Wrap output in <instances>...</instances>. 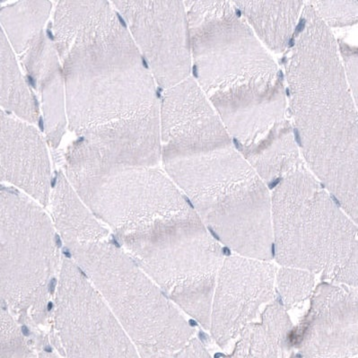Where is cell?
Here are the masks:
<instances>
[{
	"label": "cell",
	"instance_id": "cell-26",
	"mask_svg": "<svg viewBox=\"0 0 358 358\" xmlns=\"http://www.w3.org/2000/svg\"><path fill=\"white\" fill-rule=\"evenodd\" d=\"M38 352H39L40 358H60L58 354L46 350V346H44V348L42 347V348H40L39 350H38Z\"/></svg>",
	"mask_w": 358,
	"mask_h": 358
},
{
	"label": "cell",
	"instance_id": "cell-24",
	"mask_svg": "<svg viewBox=\"0 0 358 358\" xmlns=\"http://www.w3.org/2000/svg\"><path fill=\"white\" fill-rule=\"evenodd\" d=\"M342 66L355 102L358 106V53L356 47L337 40Z\"/></svg>",
	"mask_w": 358,
	"mask_h": 358
},
{
	"label": "cell",
	"instance_id": "cell-18",
	"mask_svg": "<svg viewBox=\"0 0 358 358\" xmlns=\"http://www.w3.org/2000/svg\"><path fill=\"white\" fill-rule=\"evenodd\" d=\"M292 331L287 310L275 300L237 338L230 358H285Z\"/></svg>",
	"mask_w": 358,
	"mask_h": 358
},
{
	"label": "cell",
	"instance_id": "cell-2",
	"mask_svg": "<svg viewBox=\"0 0 358 358\" xmlns=\"http://www.w3.org/2000/svg\"><path fill=\"white\" fill-rule=\"evenodd\" d=\"M194 79L246 160L292 131L273 57L233 1H185Z\"/></svg>",
	"mask_w": 358,
	"mask_h": 358
},
{
	"label": "cell",
	"instance_id": "cell-17",
	"mask_svg": "<svg viewBox=\"0 0 358 358\" xmlns=\"http://www.w3.org/2000/svg\"><path fill=\"white\" fill-rule=\"evenodd\" d=\"M233 3L263 45L275 53L289 48L305 2L243 0Z\"/></svg>",
	"mask_w": 358,
	"mask_h": 358
},
{
	"label": "cell",
	"instance_id": "cell-8",
	"mask_svg": "<svg viewBox=\"0 0 358 358\" xmlns=\"http://www.w3.org/2000/svg\"><path fill=\"white\" fill-rule=\"evenodd\" d=\"M66 247L136 346L174 351L195 337L179 307L110 236Z\"/></svg>",
	"mask_w": 358,
	"mask_h": 358
},
{
	"label": "cell",
	"instance_id": "cell-23",
	"mask_svg": "<svg viewBox=\"0 0 358 358\" xmlns=\"http://www.w3.org/2000/svg\"><path fill=\"white\" fill-rule=\"evenodd\" d=\"M308 2L329 29L334 27H351L357 23V1L313 0Z\"/></svg>",
	"mask_w": 358,
	"mask_h": 358
},
{
	"label": "cell",
	"instance_id": "cell-6",
	"mask_svg": "<svg viewBox=\"0 0 358 358\" xmlns=\"http://www.w3.org/2000/svg\"><path fill=\"white\" fill-rule=\"evenodd\" d=\"M273 258L329 283L357 288V224L303 164L274 187Z\"/></svg>",
	"mask_w": 358,
	"mask_h": 358
},
{
	"label": "cell",
	"instance_id": "cell-27",
	"mask_svg": "<svg viewBox=\"0 0 358 358\" xmlns=\"http://www.w3.org/2000/svg\"><path fill=\"white\" fill-rule=\"evenodd\" d=\"M291 358H301V357H297L296 355H293V356L291 357Z\"/></svg>",
	"mask_w": 358,
	"mask_h": 358
},
{
	"label": "cell",
	"instance_id": "cell-22",
	"mask_svg": "<svg viewBox=\"0 0 358 358\" xmlns=\"http://www.w3.org/2000/svg\"><path fill=\"white\" fill-rule=\"evenodd\" d=\"M0 358H40L36 343L27 338L21 325L1 302Z\"/></svg>",
	"mask_w": 358,
	"mask_h": 358
},
{
	"label": "cell",
	"instance_id": "cell-21",
	"mask_svg": "<svg viewBox=\"0 0 358 358\" xmlns=\"http://www.w3.org/2000/svg\"><path fill=\"white\" fill-rule=\"evenodd\" d=\"M315 275L303 269L281 267L275 271V289L280 302L287 310L306 302L312 296Z\"/></svg>",
	"mask_w": 358,
	"mask_h": 358
},
{
	"label": "cell",
	"instance_id": "cell-11",
	"mask_svg": "<svg viewBox=\"0 0 358 358\" xmlns=\"http://www.w3.org/2000/svg\"><path fill=\"white\" fill-rule=\"evenodd\" d=\"M275 271L271 261L238 255L224 259L215 280L208 329L221 348L237 340L275 301Z\"/></svg>",
	"mask_w": 358,
	"mask_h": 358
},
{
	"label": "cell",
	"instance_id": "cell-16",
	"mask_svg": "<svg viewBox=\"0 0 358 358\" xmlns=\"http://www.w3.org/2000/svg\"><path fill=\"white\" fill-rule=\"evenodd\" d=\"M48 207L57 233L66 246L110 236L109 229L84 203L62 171L52 186Z\"/></svg>",
	"mask_w": 358,
	"mask_h": 358
},
{
	"label": "cell",
	"instance_id": "cell-5",
	"mask_svg": "<svg viewBox=\"0 0 358 358\" xmlns=\"http://www.w3.org/2000/svg\"><path fill=\"white\" fill-rule=\"evenodd\" d=\"M161 162L218 242L241 256L273 258L271 192L234 145Z\"/></svg>",
	"mask_w": 358,
	"mask_h": 358
},
{
	"label": "cell",
	"instance_id": "cell-3",
	"mask_svg": "<svg viewBox=\"0 0 358 358\" xmlns=\"http://www.w3.org/2000/svg\"><path fill=\"white\" fill-rule=\"evenodd\" d=\"M285 68L288 110L303 160L357 224V104L345 75L337 39L308 1Z\"/></svg>",
	"mask_w": 358,
	"mask_h": 358
},
{
	"label": "cell",
	"instance_id": "cell-25",
	"mask_svg": "<svg viewBox=\"0 0 358 358\" xmlns=\"http://www.w3.org/2000/svg\"><path fill=\"white\" fill-rule=\"evenodd\" d=\"M138 350L141 358H211L203 345L195 337L185 346L174 351L152 350L142 348H138Z\"/></svg>",
	"mask_w": 358,
	"mask_h": 358
},
{
	"label": "cell",
	"instance_id": "cell-1",
	"mask_svg": "<svg viewBox=\"0 0 358 358\" xmlns=\"http://www.w3.org/2000/svg\"><path fill=\"white\" fill-rule=\"evenodd\" d=\"M52 30L77 141L113 163L158 166L157 83L112 2L59 1Z\"/></svg>",
	"mask_w": 358,
	"mask_h": 358
},
{
	"label": "cell",
	"instance_id": "cell-20",
	"mask_svg": "<svg viewBox=\"0 0 358 358\" xmlns=\"http://www.w3.org/2000/svg\"><path fill=\"white\" fill-rule=\"evenodd\" d=\"M52 10L50 1H19L0 8V27L15 55L31 37L44 30Z\"/></svg>",
	"mask_w": 358,
	"mask_h": 358
},
{
	"label": "cell",
	"instance_id": "cell-4",
	"mask_svg": "<svg viewBox=\"0 0 358 358\" xmlns=\"http://www.w3.org/2000/svg\"><path fill=\"white\" fill-rule=\"evenodd\" d=\"M113 234L170 300L208 331L224 251L173 180H164Z\"/></svg>",
	"mask_w": 358,
	"mask_h": 358
},
{
	"label": "cell",
	"instance_id": "cell-12",
	"mask_svg": "<svg viewBox=\"0 0 358 358\" xmlns=\"http://www.w3.org/2000/svg\"><path fill=\"white\" fill-rule=\"evenodd\" d=\"M161 161L234 145L223 122L193 78L164 90L160 101Z\"/></svg>",
	"mask_w": 358,
	"mask_h": 358
},
{
	"label": "cell",
	"instance_id": "cell-19",
	"mask_svg": "<svg viewBox=\"0 0 358 358\" xmlns=\"http://www.w3.org/2000/svg\"><path fill=\"white\" fill-rule=\"evenodd\" d=\"M29 85L19 68L17 55L0 27V108L34 124L40 113Z\"/></svg>",
	"mask_w": 358,
	"mask_h": 358
},
{
	"label": "cell",
	"instance_id": "cell-9",
	"mask_svg": "<svg viewBox=\"0 0 358 358\" xmlns=\"http://www.w3.org/2000/svg\"><path fill=\"white\" fill-rule=\"evenodd\" d=\"M49 324V341L63 358H141L134 342L71 258H63Z\"/></svg>",
	"mask_w": 358,
	"mask_h": 358
},
{
	"label": "cell",
	"instance_id": "cell-15",
	"mask_svg": "<svg viewBox=\"0 0 358 358\" xmlns=\"http://www.w3.org/2000/svg\"><path fill=\"white\" fill-rule=\"evenodd\" d=\"M17 55L39 94L47 143L56 150L65 135L68 120L64 79L55 45L43 30L31 37Z\"/></svg>",
	"mask_w": 358,
	"mask_h": 358
},
{
	"label": "cell",
	"instance_id": "cell-13",
	"mask_svg": "<svg viewBox=\"0 0 358 358\" xmlns=\"http://www.w3.org/2000/svg\"><path fill=\"white\" fill-rule=\"evenodd\" d=\"M357 288L324 282L315 288L291 345L303 358H357Z\"/></svg>",
	"mask_w": 358,
	"mask_h": 358
},
{
	"label": "cell",
	"instance_id": "cell-10",
	"mask_svg": "<svg viewBox=\"0 0 358 358\" xmlns=\"http://www.w3.org/2000/svg\"><path fill=\"white\" fill-rule=\"evenodd\" d=\"M147 62L155 83L164 90L189 78L191 38L183 1H113Z\"/></svg>",
	"mask_w": 358,
	"mask_h": 358
},
{
	"label": "cell",
	"instance_id": "cell-7",
	"mask_svg": "<svg viewBox=\"0 0 358 358\" xmlns=\"http://www.w3.org/2000/svg\"><path fill=\"white\" fill-rule=\"evenodd\" d=\"M43 208L0 186V302L34 336L49 324L63 262L59 234Z\"/></svg>",
	"mask_w": 358,
	"mask_h": 358
},
{
	"label": "cell",
	"instance_id": "cell-14",
	"mask_svg": "<svg viewBox=\"0 0 358 358\" xmlns=\"http://www.w3.org/2000/svg\"><path fill=\"white\" fill-rule=\"evenodd\" d=\"M0 182L21 189L45 208L52 191L46 139L34 124L0 108Z\"/></svg>",
	"mask_w": 358,
	"mask_h": 358
}]
</instances>
